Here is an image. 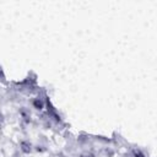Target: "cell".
Segmentation results:
<instances>
[{
  "mask_svg": "<svg viewBox=\"0 0 157 157\" xmlns=\"http://www.w3.org/2000/svg\"><path fill=\"white\" fill-rule=\"evenodd\" d=\"M31 103H32V107H33V108L39 109V110H42V109L45 107V102H44V99H43L42 97H36V98H33Z\"/></svg>",
  "mask_w": 157,
  "mask_h": 157,
  "instance_id": "obj_1",
  "label": "cell"
},
{
  "mask_svg": "<svg viewBox=\"0 0 157 157\" xmlns=\"http://www.w3.org/2000/svg\"><path fill=\"white\" fill-rule=\"evenodd\" d=\"M2 123H4V115H2L1 113H0V125H1Z\"/></svg>",
  "mask_w": 157,
  "mask_h": 157,
  "instance_id": "obj_3",
  "label": "cell"
},
{
  "mask_svg": "<svg viewBox=\"0 0 157 157\" xmlns=\"http://www.w3.org/2000/svg\"><path fill=\"white\" fill-rule=\"evenodd\" d=\"M21 150H22V152H25V153H29V152L32 151V145H31V142H28V141H22V142H21Z\"/></svg>",
  "mask_w": 157,
  "mask_h": 157,
  "instance_id": "obj_2",
  "label": "cell"
}]
</instances>
